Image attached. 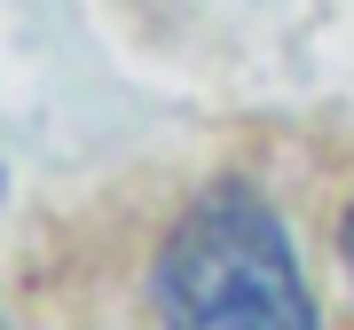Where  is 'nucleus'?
<instances>
[{"label": "nucleus", "mask_w": 354, "mask_h": 330, "mask_svg": "<svg viewBox=\"0 0 354 330\" xmlns=\"http://www.w3.org/2000/svg\"><path fill=\"white\" fill-rule=\"evenodd\" d=\"M339 244H346V267H354V213H346V236H339Z\"/></svg>", "instance_id": "2"}, {"label": "nucleus", "mask_w": 354, "mask_h": 330, "mask_svg": "<svg viewBox=\"0 0 354 330\" xmlns=\"http://www.w3.org/2000/svg\"><path fill=\"white\" fill-rule=\"evenodd\" d=\"M158 315L165 330H315V291L260 189L221 181L165 229Z\"/></svg>", "instance_id": "1"}]
</instances>
